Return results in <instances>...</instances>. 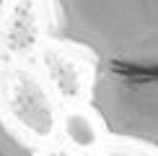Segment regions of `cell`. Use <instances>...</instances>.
I'll return each instance as SVG.
<instances>
[{"label": "cell", "mask_w": 158, "mask_h": 156, "mask_svg": "<svg viewBox=\"0 0 158 156\" xmlns=\"http://www.w3.org/2000/svg\"><path fill=\"white\" fill-rule=\"evenodd\" d=\"M91 104L111 135L158 148V76L96 73Z\"/></svg>", "instance_id": "cell-2"}, {"label": "cell", "mask_w": 158, "mask_h": 156, "mask_svg": "<svg viewBox=\"0 0 158 156\" xmlns=\"http://www.w3.org/2000/svg\"><path fill=\"white\" fill-rule=\"evenodd\" d=\"M55 34L91 50L96 73L158 76V0H52Z\"/></svg>", "instance_id": "cell-1"}, {"label": "cell", "mask_w": 158, "mask_h": 156, "mask_svg": "<svg viewBox=\"0 0 158 156\" xmlns=\"http://www.w3.org/2000/svg\"><path fill=\"white\" fill-rule=\"evenodd\" d=\"M65 133H68V138L75 143V146H94L96 141V130L91 125V120L85 115H68V120H65Z\"/></svg>", "instance_id": "cell-5"}, {"label": "cell", "mask_w": 158, "mask_h": 156, "mask_svg": "<svg viewBox=\"0 0 158 156\" xmlns=\"http://www.w3.org/2000/svg\"><path fill=\"white\" fill-rule=\"evenodd\" d=\"M8 107L16 115V120L39 138H47L55 128V107H52L47 91L26 70H16L10 78Z\"/></svg>", "instance_id": "cell-3"}, {"label": "cell", "mask_w": 158, "mask_h": 156, "mask_svg": "<svg viewBox=\"0 0 158 156\" xmlns=\"http://www.w3.org/2000/svg\"><path fill=\"white\" fill-rule=\"evenodd\" d=\"M44 63H47V68H49L52 83H55V86L60 89L65 96H75L78 91H81L78 73H75V68L65 60V57L55 55V52H47V55H44Z\"/></svg>", "instance_id": "cell-4"}, {"label": "cell", "mask_w": 158, "mask_h": 156, "mask_svg": "<svg viewBox=\"0 0 158 156\" xmlns=\"http://www.w3.org/2000/svg\"><path fill=\"white\" fill-rule=\"evenodd\" d=\"M0 156H34L31 148L16 133L8 130V125L3 122V117H0Z\"/></svg>", "instance_id": "cell-6"}, {"label": "cell", "mask_w": 158, "mask_h": 156, "mask_svg": "<svg viewBox=\"0 0 158 156\" xmlns=\"http://www.w3.org/2000/svg\"><path fill=\"white\" fill-rule=\"evenodd\" d=\"M3 3H5V0H0V8H3Z\"/></svg>", "instance_id": "cell-7"}]
</instances>
